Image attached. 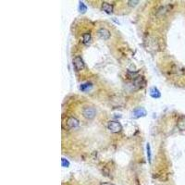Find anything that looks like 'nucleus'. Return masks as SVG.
I'll use <instances>...</instances> for the list:
<instances>
[{"label":"nucleus","mask_w":185,"mask_h":185,"mask_svg":"<svg viewBox=\"0 0 185 185\" xmlns=\"http://www.w3.org/2000/svg\"><path fill=\"white\" fill-rule=\"evenodd\" d=\"M73 66L75 67V68L77 69V71H82L85 68V64L83 60V59L80 56H76L74 57L73 59Z\"/></svg>","instance_id":"3"},{"label":"nucleus","mask_w":185,"mask_h":185,"mask_svg":"<svg viewBox=\"0 0 185 185\" xmlns=\"http://www.w3.org/2000/svg\"><path fill=\"white\" fill-rule=\"evenodd\" d=\"M66 124H67V126H68V129H76L77 127L79 126V120H78L76 118L71 117V118H68V119H67Z\"/></svg>","instance_id":"4"},{"label":"nucleus","mask_w":185,"mask_h":185,"mask_svg":"<svg viewBox=\"0 0 185 185\" xmlns=\"http://www.w3.org/2000/svg\"><path fill=\"white\" fill-rule=\"evenodd\" d=\"M179 128L182 131H185V118H182L179 120V123H178Z\"/></svg>","instance_id":"13"},{"label":"nucleus","mask_w":185,"mask_h":185,"mask_svg":"<svg viewBox=\"0 0 185 185\" xmlns=\"http://www.w3.org/2000/svg\"><path fill=\"white\" fill-rule=\"evenodd\" d=\"M139 3V1H130L129 2V5L130 6H132V7H134L135 5H137Z\"/></svg>","instance_id":"16"},{"label":"nucleus","mask_w":185,"mask_h":185,"mask_svg":"<svg viewBox=\"0 0 185 185\" xmlns=\"http://www.w3.org/2000/svg\"><path fill=\"white\" fill-rule=\"evenodd\" d=\"M150 95H151L153 98H159L161 96V94L157 88L153 87V88L150 89Z\"/></svg>","instance_id":"9"},{"label":"nucleus","mask_w":185,"mask_h":185,"mask_svg":"<svg viewBox=\"0 0 185 185\" xmlns=\"http://www.w3.org/2000/svg\"><path fill=\"white\" fill-rule=\"evenodd\" d=\"M146 150H147L148 162H149V163H151V152H150V145H149V143L146 144Z\"/></svg>","instance_id":"14"},{"label":"nucleus","mask_w":185,"mask_h":185,"mask_svg":"<svg viewBox=\"0 0 185 185\" xmlns=\"http://www.w3.org/2000/svg\"><path fill=\"white\" fill-rule=\"evenodd\" d=\"M97 34L100 36V38H102L104 40H107L110 37V32L106 28H100L99 30L97 31Z\"/></svg>","instance_id":"5"},{"label":"nucleus","mask_w":185,"mask_h":185,"mask_svg":"<svg viewBox=\"0 0 185 185\" xmlns=\"http://www.w3.org/2000/svg\"><path fill=\"white\" fill-rule=\"evenodd\" d=\"M83 116H84L86 119H94L95 117L96 111H95V109L94 107H86L83 108Z\"/></svg>","instance_id":"2"},{"label":"nucleus","mask_w":185,"mask_h":185,"mask_svg":"<svg viewBox=\"0 0 185 185\" xmlns=\"http://www.w3.org/2000/svg\"><path fill=\"white\" fill-rule=\"evenodd\" d=\"M107 129L113 133H118L121 130H122V126L119 122V121H109L107 125Z\"/></svg>","instance_id":"1"},{"label":"nucleus","mask_w":185,"mask_h":185,"mask_svg":"<svg viewBox=\"0 0 185 185\" xmlns=\"http://www.w3.org/2000/svg\"><path fill=\"white\" fill-rule=\"evenodd\" d=\"M61 162H62V167H68V166H69V163H68V161L66 159V158H62L61 159Z\"/></svg>","instance_id":"15"},{"label":"nucleus","mask_w":185,"mask_h":185,"mask_svg":"<svg viewBox=\"0 0 185 185\" xmlns=\"http://www.w3.org/2000/svg\"><path fill=\"white\" fill-rule=\"evenodd\" d=\"M79 11L80 13H85L86 12V10H87V7H86V6L83 3V2H80L79 3Z\"/></svg>","instance_id":"12"},{"label":"nucleus","mask_w":185,"mask_h":185,"mask_svg":"<svg viewBox=\"0 0 185 185\" xmlns=\"http://www.w3.org/2000/svg\"><path fill=\"white\" fill-rule=\"evenodd\" d=\"M92 84L91 83H83L82 85H80V90L82 91H88L92 88Z\"/></svg>","instance_id":"11"},{"label":"nucleus","mask_w":185,"mask_h":185,"mask_svg":"<svg viewBox=\"0 0 185 185\" xmlns=\"http://www.w3.org/2000/svg\"><path fill=\"white\" fill-rule=\"evenodd\" d=\"M102 9L107 14H111L113 12V10H114L113 6L111 4L107 3V2H103L102 3Z\"/></svg>","instance_id":"7"},{"label":"nucleus","mask_w":185,"mask_h":185,"mask_svg":"<svg viewBox=\"0 0 185 185\" xmlns=\"http://www.w3.org/2000/svg\"><path fill=\"white\" fill-rule=\"evenodd\" d=\"M146 115V110L143 107H138V108H135L133 110V117L134 118H142V117H144V116Z\"/></svg>","instance_id":"6"},{"label":"nucleus","mask_w":185,"mask_h":185,"mask_svg":"<svg viewBox=\"0 0 185 185\" xmlns=\"http://www.w3.org/2000/svg\"><path fill=\"white\" fill-rule=\"evenodd\" d=\"M134 84L137 86V87L141 88V87H143V85H145V80H143V77L138 76L136 79H134Z\"/></svg>","instance_id":"8"},{"label":"nucleus","mask_w":185,"mask_h":185,"mask_svg":"<svg viewBox=\"0 0 185 185\" xmlns=\"http://www.w3.org/2000/svg\"><path fill=\"white\" fill-rule=\"evenodd\" d=\"M91 40V34L90 33H84V34H83V36H82V42L84 44H86L87 43H89V41Z\"/></svg>","instance_id":"10"}]
</instances>
